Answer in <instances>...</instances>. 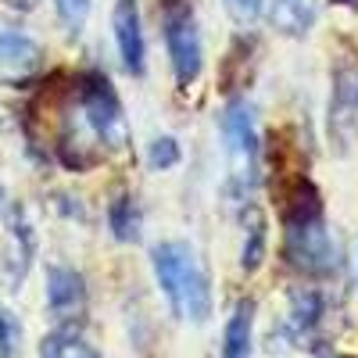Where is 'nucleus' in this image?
Returning a JSON list of instances; mask_svg holds the SVG:
<instances>
[{
	"mask_svg": "<svg viewBox=\"0 0 358 358\" xmlns=\"http://www.w3.org/2000/svg\"><path fill=\"white\" fill-rule=\"evenodd\" d=\"M40 358H104L76 326H57L40 341Z\"/></svg>",
	"mask_w": 358,
	"mask_h": 358,
	"instance_id": "14",
	"label": "nucleus"
},
{
	"mask_svg": "<svg viewBox=\"0 0 358 358\" xmlns=\"http://www.w3.org/2000/svg\"><path fill=\"white\" fill-rule=\"evenodd\" d=\"M47 312L62 322L72 326L86 312V280L83 273L69 265H50L47 268Z\"/></svg>",
	"mask_w": 358,
	"mask_h": 358,
	"instance_id": "8",
	"label": "nucleus"
},
{
	"mask_svg": "<svg viewBox=\"0 0 358 358\" xmlns=\"http://www.w3.org/2000/svg\"><path fill=\"white\" fill-rule=\"evenodd\" d=\"M76 108H79V118L86 122L90 136L97 140V147L108 155H118L126 151L129 143V122H126V108L118 101L115 86L104 72H83L79 83H76Z\"/></svg>",
	"mask_w": 358,
	"mask_h": 358,
	"instance_id": "3",
	"label": "nucleus"
},
{
	"mask_svg": "<svg viewBox=\"0 0 358 358\" xmlns=\"http://www.w3.org/2000/svg\"><path fill=\"white\" fill-rule=\"evenodd\" d=\"M226 11H229V18L236 25H251V22L262 18L265 0H226Z\"/></svg>",
	"mask_w": 358,
	"mask_h": 358,
	"instance_id": "19",
	"label": "nucleus"
},
{
	"mask_svg": "<svg viewBox=\"0 0 358 358\" xmlns=\"http://www.w3.org/2000/svg\"><path fill=\"white\" fill-rule=\"evenodd\" d=\"M219 126H222V140H226L229 194L236 201H248L251 190L258 187V172H262V140H258L255 108L244 97H233L222 108Z\"/></svg>",
	"mask_w": 358,
	"mask_h": 358,
	"instance_id": "2",
	"label": "nucleus"
},
{
	"mask_svg": "<svg viewBox=\"0 0 358 358\" xmlns=\"http://www.w3.org/2000/svg\"><path fill=\"white\" fill-rule=\"evenodd\" d=\"M162 25H165V47H169L172 76L183 90H190L204 69V43H201V29H197L190 0H165Z\"/></svg>",
	"mask_w": 358,
	"mask_h": 358,
	"instance_id": "5",
	"label": "nucleus"
},
{
	"mask_svg": "<svg viewBox=\"0 0 358 358\" xmlns=\"http://www.w3.org/2000/svg\"><path fill=\"white\" fill-rule=\"evenodd\" d=\"M358 136V69H341L330 94V140L348 151Z\"/></svg>",
	"mask_w": 358,
	"mask_h": 358,
	"instance_id": "6",
	"label": "nucleus"
},
{
	"mask_svg": "<svg viewBox=\"0 0 358 358\" xmlns=\"http://www.w3.org/2000/svg\"><path fill=\"white\" fill-rule=\"evenodd\" d=\"M322 11V0H273L268 4V25L283 36H305Z\"/></svg>",
	"mask_w": 358,
	"mask_h": 358,
	"instance_id": "10",
	"label": "nucleus"
},
{
	"mask_svg": "<svg viewBox=\"0 0 358 358\" xmlns=\"http://www.w3.org/2000/svg\"><path fill=\"white\" fill-rule=\"evenodd\" d=\"M179 158H183V151H179V140L176 136H155L151 147H147V165H151L155 172H165V169H176Z\"/></svg>",
	"mask_w": 358,
	"mask_h": 358,
	"instance_id": "16",
	"label": "nucleus"
},
{
	"mask_svg": "<svg viewBox=\"0 0 358 358\" xmlns=\"http://www.w3.org/2000/svg\"><path fill=\"white\" fill-rule=\"evenodd\" d=\"M283 258L290 268L315 280L337 273V244L326 229L322 212L283 219Z\"/></svg>",
	"mask_w": 358,
	"mask_h": 358,
	"instance_id": "4",
	"label": "nucleus"
},
{
	"mask_svg": "<svg viewBox=\"0 0 358 358\" xmlns=\"http://www.w3.org/2000/svg\"><path fill=\"white\" fill-rule=\"evenodd\" d=\"M8 212H11V201H8L4 187H0V219H8Z\"/></svg>",
	"mask_w": 358,
	"mask_h": 358,
	"instance_id": "20",
	"label": "nucleus"
},
{
	"mask_svg": "<svg viewBox=\"0 0 358 358\" xmlns=\"http://www.w3.org/2000/svg\"><path fill=\"white\" fill-rule=\"evenodd\" d=\"M322 312H326V301L315 287H301L290 294V312H287V334L294 341H305L315 334V326L322 322Z\"/></svg>",
	"mask_w": 358,
	"mask_h": 358,
	"instance_id": "11",
	"label": "nucleus"
},
{
	"mask_svg": "<svg viewBox=\"0 0 358 358\" xmlns=\"http://www.w3.org/2000/svg\"><path fill=\"white\" fill-rule=\"evenodd\" d=\"M265 241H268L265 215L251 201H244V251H241V268L244 273H258V265L265 262Z\"/></svg>",
	"mask_w": 358,
	"mask_h": 358,
	"instance_id": "15",
	"label": "nucleus"
},
{
	"mask_svg": "<svg viewBox=\"0 0 358 358\" xmlns=\"http://www.w3.org/2000/svg\"><path fill=\"white\" fill-rule=\"evenodd\" d=\"M251 337H255V301H241L226 322L222 358H251Z\"/></svg>",
	"mask_w": 358,
	"mask_h": 358,
	"instance_id": "12",
	"label": "nucleus"
},
{
	"mask_svg": "<svg viewBox=\"0 0 358 358\" xmlns=\"http://www.w3.org/2000/svg\"><path fill=\"white\" fill-rule=\"evenodd\" d=\"M151 268L176 319L197 326L208 322V315H212V280H208V268L194 244L187 241L158 244L151 251Z\"/></svg>",
	"mask_w": 358,
	"mask_h": 358,
	"instance_id": "1",
	"label": "nucleus"
},
{
	"mask_svg": "<svg viewBox=\"0 0 358 358\" xmlns=\"http://www.w3.org/2000/svg\"><path fill=\"white\" fill-rule=\"evenodd\" d=\"M90 8H94V0H54V11L62 18V25L69 33H79L90 18Z\"/></svg>",
	"mask_w": 358,
	"mask_h": 358,
	"instance_id": "17",
	"label": "nucleus"
},
{
	"mask_svg": "<svg viewBox=\"0 0 358 358\" xmlns=\"http://www.w3.org/2000/svg\"><path fill=\"white\" fill-rule=\"evenodd\" d=\"M111 29H115V43H118L122 69L129 76H143V69H147V43H143V22H140V4L136 0H115Z\"/></svg>",
	"mask_w": 358,
	"mask_h": 358,
	"instance_id": "7",
	"label": "nucleus"
},
{
	"mask_svg": "<svg viewBox=\"0 0 358 358\" xmlns=\"http://www.w3.org/2000/svg\"><path fill=\"white\" fill-rule=\"evenodd\" d=\"M8 4H15V8H33L36 0H8Z\"/></svg>",
	"mask_w": 358,
	"mask_h": 358,
	"instance_id": "21",
	"label": "nucleus"
},
{
	"mask_svg": "<svg viewBox=\"0 0 358 358\" xmlns=\"http://www.w3.org/2000/svg\"><path fill=\"white\" fill-rule=\"evenodd\" d=\"M43 65V47L18 33V29H0V83H29Z\"/></svg>",
	"mask_w": 358,
	"mask_h": 358,
	"instance_id": "9",
	"label": "nucleus"
},
{
	"mask_svg": "<svg viewBox=\"0 0 358 358\" xmlns=\"http://www.w3.org/2000/svg\"><path fill=\"white\" fill-rule=\"evenodd\" d=\"M22 344V326L11 312L0 308V358H15Z\"/></svg>",
	"mask_w": 358,
	"mask_h": 358,
	"instance_id": "18",
	"label": "nucleus"
},
{
	"mask_svg": "<svg viewBox=\"0 0 358 358\" xmlns=\"http://www.w3.org/2000/svg\"><path fill=\"white\" fill-rule=\"evenodd\" d=\"M108 229L118 244H136L140 241V229H143V212L136 197L129 194H118L111 204H108Z\"/></svg>",
	"mask_w": 358,
	"mask_h": 358,
	"instance_id": "13",
	"label": "nucleus"
}]
</instances>
